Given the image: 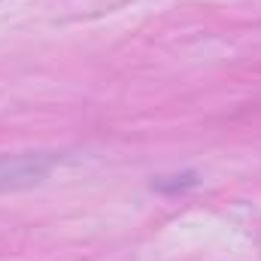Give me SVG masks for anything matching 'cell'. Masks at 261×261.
<instances>
[{
    "mask_svg": "<svg viewBox=\"0 0 261 261\" xmlns=\"http://www.w3.org/2000/svg\"><path fill=\"white\" fill-rule=\"evenodd\" d=\"M49 161L43 155H18V158H0V189H15L24 182H37L43 176Z\"/></svg>",
    "mask_w": 261,
    "mask_h": 261,
    "instance_id": "6da1fadb",
    "label": "cell"
}]
</instances>
